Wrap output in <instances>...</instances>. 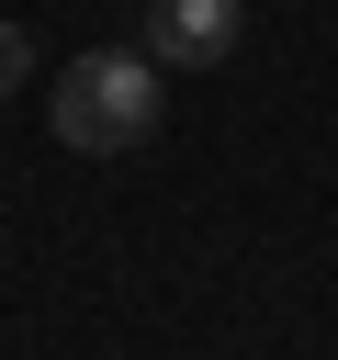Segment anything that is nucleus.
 Instances as JSON below:
<instances>
[{
	"label": "nucleus",
	"instance_id": "1",
	"mask_svg": "<svg viewBox=\"0 0 338 360\" xmlns=\"http://www.w3.org/2000/svg\"><path fill=\"white\" fill-rule=\"evenodd\" d=\"M45 124H56V146H79V158H124V146H146V135H158V56H135V45H90V56H68Z\"/></svg>",
	"mask_w": 338,
	"mask_h": 360
},
{
	"label": "nucleus",
	"instance_id": "2",
	"mask_svg": "<svg viewBox=\"0 0 338 360\" xmlns=\"http://www.w3.org/2000/svg\"><path fill=\"white\" fill-rule=\"evenodd\" d=\"M248 34V0H146V56L158 68H225Z\"/></svg>",
	"mask_w": 338,
	"mask_h": 360
},
{
	"label": "nucleus",
	"instance_id": "3",
	"mask_svg": "<svg viewBox=\"0 0 338 360\" xmlns=\"http://www.w3.org/2000/svg\"><path fill=\"white\" fill-rule=\"evenodd\" d=\"M23 79H34V34H23V22H11V11H0V101H11V90H23Z\"/></svg>",
	"mask_w": 338,
	"mask_h": 360
}]
</instances>
